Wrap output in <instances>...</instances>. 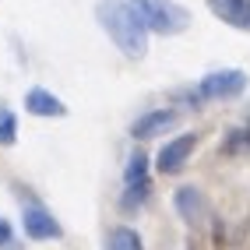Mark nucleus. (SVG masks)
Listing matches in <instances>:
<instances>
[{"instance_id": "1", "label": "nucleus", "mask_w": 250, "mask_h": 250, "mask_svg": "<svg viewBox=\"0 0 250 250\" xmlns=\"http://www.w3.org/2000/svg\"><path fill=\"white\" fill-rule=\"evenodd\" d=\"M95 18L99 25L106 28V36L113 39V46L120 49L124 57L130 60H141L145 49H148V28L141 25V18L130 4H120V0H103V4L95 7Z\"/></svg>"}, {"instance_id": "2", "label": "nucleus", "mask_w": 250, "mask_h": 250, "mask_svg": "<svg viewBox=\"0 0 250 250\" xmlns=\"http://www.w3.org/2000/svg\"><path fill=\"white\" fill-rule=\"evenodd\" d=\"M127 4L141 18V25L159 32V36H173V32H183L190 25V14L176 7L173 0H127Z\"/></svg>"}, {"instance_id": "3", "label": "nucleus", "mask_w": 250, "mask_h": 250, "mask_svg": "<svg viewBox=\"0 0 250 250\" xmlns=\"http://www.w3.org/2000/svg\"><path fill=\"white\" fill-rule=\"evenodd\" d=\"M152 194V176H148V155L138 152L130 155L127 162V173H124V194H120V208L124 211H141V205L148 201Z\"/></svg>"}, {"instance_id": "4", "label": "nucleus", "mask_w": 250, "mask_h": 250, "mask_svg": "<svg viewBox=\"0 0 250 250\" xmlns=\"http://www.w3.org/2000/svg\"><path fill=\"white\" fill-rule=\"evenodd\" d=\"M247 92V74L243 71H211L201 78L197 85V95L211 99V103H222V99H236Z\"/></svg>"}, {"instance_id": "5", "label": "nucleus", "mask_w": 250, "mask_h": 250, "mask_svg": "<svg viewBox=\"0 0 250 250\" xmlns=\"http://www.w3.org/2000/svg\"><path fill=\"white\" fill-rule=\"evenodd\" d=\"M194 148H197V134H180V138H173L166 148H159V155H155V169H159L162 176L180 173L183 166H187V159L194 155Z\"/></svg>"}, {"instance_id": "6", "label": "nucleus", "mask_w": 250, "mask_h": 250, "mask_svg": "<svg viewBox=\"0 0 250 250\" xmlns=\"http://www.w3.org/2000/svg\"><path fill=\"white\" fill-rule=\"evenodd\" d=\"M21 222H25V232H28L32 240H60L63 236L60 222L46 208H39V205H28L25 215H21Z\"/></svg>"}, {"instance_id": "7", "label": "nucleus", "mask_w": 250, "mask_h": 250, "mask_svg": "<svg viewBox=\"0 0 250 250\" xmlns=\"http://www.w3.org/2000/svg\"><path fill=\"white\" fill-rule=\"evenodd\" d=\"M173 127H176V109H155V113H145L141 120L130 127V134L138 141H148V138L162 134V130H173Z\"/></svg>"}, {"instance_id": "8", "label": "nucleus", "mask_w": 250, "mask_h": 250, "mask_svg": "<svg viewBox=\"0 0 250 250\" xmlns=\"http://www.w3.org/2000/svg\"><path fill=\"white\" fill-rule=\"evenodd\" d=\"M211 14L232 28H250V0H208Z\"/></svg>"}, {"instance_id": "9", "label": "nucleus", "mask_w": 250, "mask_h": 250, "mask_svg": "<svg viewBox=\"0 0 250 250\" xmlns=\"http://www.w3.org/2000/svg\"><path fill=\"white\" fill-rule=\"evenodd\" d=\"M25 109H28L32 116H63V113H67V106H63L53 92H46V88L25 92Z\"/></svg>"}, {"instance_id": "10", "label": "nucleus", "mask_w": 250, "mask_h": 250, "mask_svg": "<svg viewBox=\"0 0 250 250\" xmlns=\"http://www.w3.org/2000/svg\"><path fill=\"white\" fill-rule=\"evenodd\" d=\"M173 205H176V211L187 222H197V219H201V205L205 201H201V190H197V187H180L173 194Z\"/></svg>"}, {"instance_id": "11", "label": "nucleus", "mask_w": 250, "mask_h": 250, "mask_svg": "<svg viewBox=\"0 0 250 250\" xmlns=\"http://www.w3.org/2000/svg\"><path fill=\"white\" fill-rule=\"evenodd\" d=\"M106 250H145V243L138 236V229L116 226V229H109V236H106Z\"/></svg>"}, {"instance_id": "12", "label": "nucleus", "mask_w": 250, "mask_h": 250, "mask_svg": "<svg viewBox=\"0 0 250 250\" xmlns=\"http://www.w3.org/2000/svg\"><path fill=\"white\" fill-rule=\"evenodd\" d=\"M14 141H18V116L11 106H0V145L11 148Z\"/></svg>"}, {"instance_id": "13", "label": "nucleus", "mask_w": 250, "mask_h": 250, "mask_svg": "<svg viewBox=\"0 0 250 250\" xmlns=\"http://www.w3.org/2000/svg\"><path fill=\"white\" fill-rule=\"evenodd\" d=\"M11 236H14L11 222H7V219H0V247H7V243H11Z\"/></svg>"}]
</instances>
